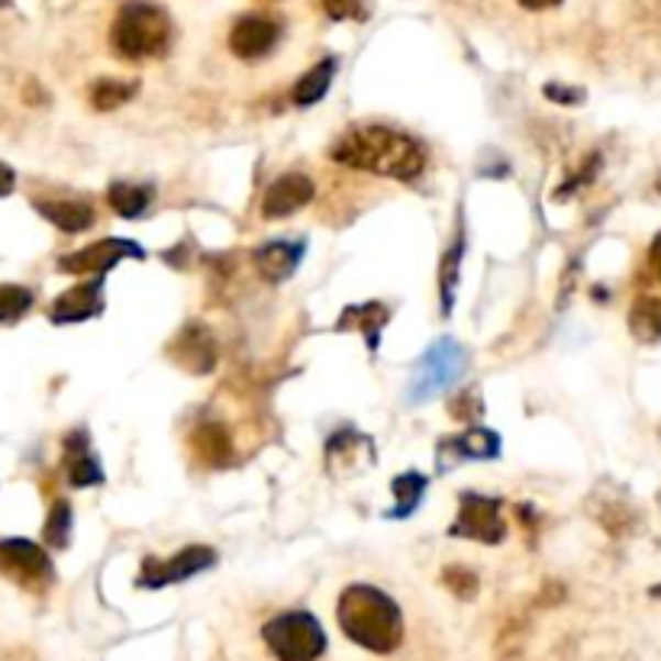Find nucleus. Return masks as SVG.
<instances>
[{"instance_id":"obj_24","label":"nucleus","mask_w":661,"mask_h":661,"mask_svg":"<svg viewBox=\"0 0 661 661\" xmlns=\"http://www.w3.org/2000/svg\"><path fill=\"white\" fill-rule=\"evenodd\" d=\"M462 249H465V239L462 233L455 236V242L449 245L442 265H439V297H442V313L449 317L452 313V300H455V287H459V272H462Z\"/></svg>"},{"instance_id":"obj_22","label":"nucleus","mask_w":661,"mask_h":661,"mask_svg":"<svg viewBox=\"0 0 661 661\" xmlns=\"http://www.w3.org/2000/svg\"><path fill=\"white\" fill-rule=\"evenodd\" d=\"M107 200H110L113 213H120L126 220H136L152 203V188L130 185V181H117V185H110V190H107Z\"/></svg>"},{"instance_id":"obj_21","label":"nucleus","mask_w":661,"mask_h":661,"mask_svg":"<svg viewBox=\"0 0 661 661\" xmlns=\"http://www.w3.org/2000/svg\"><path fill=\"white\" fill-rule=\"evenodd\" d=\"M629 330L639 342H649V345L661 342V300L639 297L629 310Z\"/></svg>"},{"instance_id":"obj_32","label":"nucleus","mask_w":661,"mask_h":661,"mask_svg":"<svg viewBox=\"0 0 661 661\" xmlns=\"http://www.w3.org/2000/svg\"><path fill=\"white\" fill-rule=\"evenodd\" d=\"M13 188H16V175H13V168H10V165H3V162H0V197L13 194Z\"/></svg>"},{"instance_id":"obj_3","label":"nucleus","mask_w":661,"mask_h":661,"mask_svg":"<svg viewBox=\"0 0 661 661\" xmlns=\"http://www.w3.org/2000/svg\"><path fill=\"white\" fill-rule=\"evenodd\" d=\"M110 46L120 58L130 62L165 55L172 46V20L152 0H126L113 20Z\"/></svg>"},{"instance_id":"obj_17","label":"nucleus","mask_w":661,"mask_h":661,"mask_svg":"<svg viewBox=\"0 0 661 661\" xmlns=\"http://www.w3.org/2000/svg\"><path fill=\"white\" fill-rule=\"evenodd\" d=\"M387 317H390V310H387L381 300L355 304V307H345V310H342V317H339L335 330L362 332V335H365V342H368V352H378L381 330H384Z\"/></svg>"},{"instance_id":"obj_9","label":"nucleus","mask_w":661,"mask_h":661,"mask_svg":"<svg viewBox=\"0 0 661 661\" xmlns=\"http://www.w3.org/2000/svg\"><path fill=\"white\" fill-rule=\"evenodd\" d=\"M123 258H136L142 262L145 258V252H142L140 242H133V239H100L95 245H85V249H78V252H71V255H65V258H58V268L62 272H71V275H107L117 262H123Z\"/></svg>"},{"instance_id":"obj_26","label":"nucleus","mask_w":661,"mask_h":661,"mask_svg":"<svg viewBox=\"0 0 661 661\" xmlns=\"http://www.w3.org/2000/svg\"><path fill=\"white\" fill-rule=\"evenodd\" d=\"M43 539L52 549H68V542H71V507L65 500L52 504L46 526H43Z\"/></svg>"},{"instance_id":"obj_31","label":"nucleus","mask_w":661,"mask_h":661,"mask_svg":"<svg viewBox=\"0 0 661 661\" xmlns=\"http://www.w3.org/2000/svg\"><path fill=\"white\" fill-rule=\"evenodd\" d=\"M546 97L555 100V103H581V100H584V91H577V88H559V85H546Z\"/></svg>"},{"instance_id":"obj_25","label":"nucleus","mask_w":661,"mask_h":661,"mask_svg":"<svg viewBox=\"0 0 661 661\" xmlns=\"http://www.w3.org/2000/svg\"><path fill=\"white\" fill-rule=\"evenodd\" d=\"M136 91H140L136 81H110V78H103V81L91 85L88 97H91V107H95V110H117L120 103L133 100Z\"/></svg>"},{"instance_id":"obj_7","label":"nucleus","mask_w":661,"mask_h":661,"mask_svg":"<svg viewBox=\"0 0 661 661\" xmlns=\"http://www.w3.org/2000/svg\"><path fill=\"white\" fill-rule=\"evenodd\" d=\"M0 574L26 591H46L55 577L46 549L30 539H0Z\"/></svg>"},{"instance_id":"obj_5","label":"nucleus","mask_w":661,"mask_h":661,"mask_svg":"<svg viewBox=\"0 0 661 661\" xmlns=\"http://www.w3.org/2000/svg\"><path fill=\"white\" fill-rule=\"evenodd\" d=\"M469 372V352L455 339H439L423 352V359L414 368V378L407 387V404H426L439 394H445L452 384L465 378Z\"/></svg>"},{"instance_id":"obj_12","label":"nucleus","mask_w":661,"mask_h":661,"mask_svg":"<svg viewBox=\"0 0 661 661\" xmlns=\"http://www.w3.org/2000/svg\"><path fill=\"white\" fill-rule=\"evenodd\" d=\"M310 200H313V181L307 175H300V172H287L272 188L265 190L262 217L265 220H282V217L304 210Z\"/></svg>"},{"instance_id":"obj_4","label":"nucleus","mask_w":661,"mask_h":661,"mask_svg":"<svg viewBox=\"0 0 661 661\" xmlns=\"http://www.w3.org/2000/svg\"><path fill=\"white\" fill-rule=\"evenodd\" d=\"M262 639L278 661H317L327 652V632L320 619L307 610L272 616L262 629Z\"/></svg>"},{"instance_id":"obj_30","label":"nucleus","mask_w":661,"mask_h":661,"mask_svg":"<svg viewBox=\"0 0 661 661\" xmlns=\"http://www.w3.org/2000/svg\"><path fill=\"white\" fill-rule=\"evenodd\" d=\"M449 414H452L455 420H477V417L484 414V404L469 390V394H459V397L452 400Z\"/></svg>"},{"instance_id":"obj_20","label":"nucleus","mask_w":661,"mask_h":661,"mask_svg":"<svg viewBox=\"0 0 661 661\" xmlns=\"http://www.w3.org/2000/svg\"><path fill=\"white\" fill-rule=\"evenodd\" d=\"M194 449H197V455H200L207 465H227V462L233 459L230 436H227L223 426L217 423L200 426V429L194 432Z\"/></svg>"},{"instance_id":"obj_27","label":"nucleus","mask_w":661,"mask_h":661,"mask_svg":"<svg viewBox=\"0 0 661 661\" xmlns=\"http://www.w3.org/2000/svg\"><path fill=\"white\" fill-rule=\"evenodd\" d=\"M33 310V290L20 284L0 287V323H16Z\"/></svg>"},{"instance_id":"obj_2","label":"nucleus","mask_w":661,"mask_h":661,"mask_svg":"<svg viewBox=\"0 0 661 661\" xmlns=\"http://www.w3.org/2000/svg\"><path fill=\"white\" fill-rule=\"evenodd\" d=\"M339 626L342 632L375 652V656H390L400 642H404V616H400V607L378 591L372 584H352L342 591L339 597Z\"/></svg>"},{"instance_id":"obj_14","label":"nucleus","mask_w":661,"mask_h":661,"mask_svg":"<svg viewBox=\"0 0 661 661\" xmlns=\"http://www.w3.org/2000/svg\"><path fill=\"white\" fill-rule=\"evenodd\" d=\"M103 310V282L78 284L65 294L55 297L52 310H48V320L55 327H65V323H81V320H91Z\"/></svg>"},{"instance_id":"obj_15","label":"nucleus","mask_w":661,"mask_h":661,"mask_svg":"<svg viewBox=\"0 0 661 661\" xmlns=\"http://www.w3.org/2000/svg\"><path fill=\"white\" fill-rule=\"evenodd\" d=\"M304 249L307 245L300 239H272L252 252V262L265 282H287L297 272V265L304 262Z\"/></svg>"},{"instance_id":"obj_13","label":"nucleus","mask_w":661,"mask_h":661,"mask_svg":"<svg viewBox=\"0 0 661 661\" xmlns=\"http://www.w3.org/2000/svg\"><path fill=\"white\" fill-rule=\"evenodd\" d=\"M172 359L190 375H207L217 365V342H213V335H210L207 327L190 323L172 342Z\"/></svg>"},{"instance_id":"obj_8","label":"nucleus","mask_w":661,"mask_h":661,"mask_svg":"<svg viewBox=\"0 0 661 661\" xmlns=\"http://www.w3.org/2000/svg\"><path fill=\"white\" fill-rule=\"evenodd\" d=\"M213 565H217V552L210 546H188V549H181L172 559H145L136 584H140L142 591H158V587L188 581V577Z\"/></svg>"},{"instance_id":"obj_6","label":"nucleus","mask_w":661,"mask_h":661,"mask_svg":"<svg viewBox=\"0 0 661 661\" xmlns=\"http://www.w3.org/2000/svg\"><path fill=\"white\" fill-rule=\"evenodd\" d=\"M504 504L497 497H484V494H462L459 500V517L452 522L449 536L455 539H474V542H487L497 546L507 536V522H504Z\"/></svg>"},{"instance_id":"obj_18","label":"nucleus","mask_w":661,"mask_h":661,"mask_svg":"<svg viewBox=\"0 0 661 661\" xmlns=\"http://www.w3.org/2000/svg\"><path fill=\"white\" fill-rule=\"evenodd\" d=\"M36 210L62 233H85L95 227V207L85 200H36Z\"/></svg>"},{"instance_id":"obj_19","label":"nucleus","mask_w":661,"mask_h":661,"mask_svg":"<svg viewBox=\"0 0 661 661\" xmlns=\"http://www.w3.org/2000/svg\"><path fill=\"white\" fill-rule=\"evenodd\" d=\"M332 78H335V58H323L320 65H313L294 88V103L297 107H313L320 103L330 91Z\"/></svg>"},{"instance_id":"obj_10","label":"nucleus","mask_w":661,"mask_h":661,"mask_svg":"<svg viewBox=\"0 0 661 661\" xmlns=\"http://www.w3.org/2000/svg\"><path fill=\"white\" fill-rule=\"evenodd\" d=\"M497 455H500V436L494 429H481V426L439 442V469L442 472L459 462H491Z\"/></svg>"},{"instance_id":"obj_23","label":"nucleus","mask_w":661,"mask_h":661,"mask_svg":"<svg viewBox=\"0 0 661 661\" xmlns=\"http://www.w3.org/2000/svg\"><path fill=\"white\" fill-rule=\"evenodd\" d=\"M394 494H397V504H394V510L387 517L390 520H404V517H410L420 507V500H423L426 494V477L420 472L397 474L394 477Z\"/></svg>"},{"instance_id":"obj_16","label":"nucleus","mask_w":661,"mask_h":661,"mask_svg":"<svg viewBox=\"0 0 661 661\" xmlns=\"http://www.w3.org/2000/svg\"><path fill=\"white\" fill-rule=\"evenodd\" d=\"M65 472L71 487H95L103 481L100 472V462L91 452V442H88V432L85 429H75L68 439H65Z\"/></svg>"},{"instance_id":"obj_33","label":"nucleus","mask_w":661,"mask_h":661,"mask_svg":"<svg viewBox=\"0 0 661 661\" xmlns=\"http://www.w3.org/2000/svg\"><path fill=\"white\" fill-rule=\"evenodd\" d=\"M526 10H549V7H555V3H562V0H520Z\"/></svg>"},{"instance_id":"obj_11","label":"nucleus","mask_w":661,"mask_h":661,"mask_svg":"<svg viewBox=\"0 0 661 661\" xmlns=\"http://www.w3.org/2000/svg\"><path fill=\"white\" fill-rule=\"evenodd\" d=\"M278 40L282 26L272 16H242L230 33V48L242 62H258L278 46Z\"/></svg>"},{"instance_id":"obj_34","label":"nucleus","mask_w":661,"mask_h":661,"mask_svg":"<svg viewBox=\"0 0 661 661\" xmlns=\"http://www.w3.org/2000/svg\"><path fill=\"white\" fill-rule=\"evenodd\" d=\"M652 265H656V272H659L661 278V236L656 239V245H652Z\"/></svg>"},{"instance_id":"obj_29","label":"nucleus","mask_w":661,"mask_h":661,"mask_svg":"<svg viewBox=\"0 0 661 661\" xmlns=\"http://www.w3.org/2000/svg\"><path fill=\"white\" fill-rule=\"evenodd\" d=\"M320 3L332 20H355V23L368 20V10L362 0H320Z\"/></svg>"},{"instance_id":"obj_1","label":"nucleus","mask_w":661,"mask_h":661,"mask_svg":"<svg viewBox=\"0 0 661 661\" xmlns=\"http://www.w3.org/2000/svg\"><path fill=\"white\" fill-rule=\"evenodd\" d=\"M330 155L339 165L375 172L394 181H417L426 168L423 148L410 136L390 130V126H355L330 148Z\"/></svg>"},{"instance_id":"obj_28","label":"nucleus","mask_w":661,"mask_h":661,"mask_svg":"<svg viewBox=\"0 0 661 661\" xmlns=\"http://www.w3.org/2000/svg\"><path fill=\"white\" fill-rule=\"evenodd\" d=\"M442 581H445V587L452 591V594H459L462 601H472L474 594H477V574H472L469 568H445V574H442Z\"/></svg>"}]
</instances>
